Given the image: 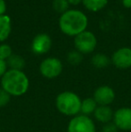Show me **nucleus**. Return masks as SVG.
<instances>
[{"instance_id":"nucleus-21","label":"nucleus","mask_w":131,"mask_h":132,"mask_svg":"<svg viewBox=\"0 0 131 132\" xmlns=\"http://www.w3.org/2000/svg\"><path fill=\"white\" fill-rule=\"evenodd\" d=\"M102 132H118V128L114 123H106V125L103 127Z\"/></svg>"},{"instance_id":"nucleus-17","label":"nucleus","mask_w":131,"mask_h":132,"mask_svg":"<svg viewBox=\"0 0 131 132\" xmlns=\"http://www.w3.org/2000/svg\"><path fill=\"white\" fill-rule=\"evenodd\" d=\"M53 7L58 13H65L68 8L67 0H54L53 1Z\"/></svg>"},{"instance_id":"nucleus-4","label":"nucleus","mask_w":131,"mask_h":132,"mask_svg":"<svg viewBox=\"0 0 131 132\" xmlns=\"http://www.w3.org/2000/svg\"><path fill=\"white\" fill-rule=\"evenodd\" d=\"M68 132H95V125L92 119L85 115H76L68 123Z\"/></svg>"},{"instance_id":"nucleus-18","label":"nucleus","mask_w":131,"mask_h":132,"mask_svg":"<svg viewBox=\"0 0 131 132\" xmlns=\"http://www.w3.org/2000/svg\"><path fill=\"white\" fill-rule=\"evenodd\" d=\"M83 57L78 51H71L67 55V60L71 65H78L82 61Z\"/></svg>"},{"instance_id":"nucleus-22","label":"nucleus","mask_w":131,"mask_h":132,"mask_svg":"<svg viewBox=\"0 0 131 132\" xmlns=\"http://www.w3.org/2000/svg\"><path fill=\"white\" fill-rule=\"evenodd\" d=\"M6 68H7L6 61L0 59V77H2L5 75V73L6 72Z\"/></svg>"},{"instance_id":"nucleus-2","label":"nucleus","mask_w":131,"mask_h":132,"mask_svg":"<svg viewBox=\"0 0 131 132\" xmlns=\"http://www.w3.org/2000/svg\"><path fill=\"white\" fill-rule=\"evenodd\" d=\"M87 17L84 14L78 10L66 11L61 15L59 26L64 33L73 36L78 35L84 31L87 27Z\"/></svg>"},{"instance_id":"nucleus-24","label":"nucleus","mask_w":131,"mask_h":132,"mask_svg":"<svg viewBox=\"0 0 131 132\" xmlns=\"http://www.w3.org/2000/svg\"><path fill=\"white\" fill-rule=\"evenodd\" d=\"M123 5L125 7L130 8L131 7V0H123Z\"/></svg>"},{"instance_id":"nucleus-20","label":"nucleus","mask_w":131,"mask_h":132,"mask_svg":"<svg viewBox=\"0 0 131 132\" xmlns=\"http://www.w3.org/2000/svg\"><path fill=\"white\" fill-rule=\"evenodd\" d=\"M11 95L5 91L3 88L0 89V107H4V106L7 105L8 103L10 102Z\"/></svg>"},{"instance_id":"nucleus-8","label":"nucleus","mask_w":131,"mask_h":132,"mask_svg":"<svg viewBox=\"0 0 131 132\" xmlns=\"http://www.w3.org/2000/svg\"><path fill=\"white\" fill-rule=\"evenodd\" d=\"M93 99L99 106H109L115 99V93L108 85L100 86L93 94Z\"/></svg>"},{"instance_id":"nucleus-11","label":"nucleus","mask_w":131,"mask_h":132,"mask_svg":"<svg viewBox=\"0 0 131 132\" xmlns=\"http://www.w3.org/2000/svg\"><path fill=\"white\" fill-rule=\"evenodd\" d=\"M113 111L109 106H97L94 111V117L101 123H109L113 119Z\"/></svg>"},{"instance_id":"nucleus-19","label":"nucleus","mask_w":131,"mask_h":132,"mask_svg":"<svg viewBox=\"0 0 131 132\" xmlns=\"http://www.w3.org/2000/svg\"><path fill=\"white\" fill-rule=\"evenodd\" d=\"M12 56V49L7 44H3L0 46V59H8Z\"/></svg>"},{"instance_id":"nucleus-10","label":"nucleus","mask_w":131,"mask_h":132,"mask_svg":"<svg viewBox=\"0 0 131 132\" xmlns=\"http://www.w3.org/2000/svg\"><path fill=\"white\" fill-rule=\"evenodd\" d=\"M51 47V39L47 34H39L32 40V49L36 54H44Z\"/></svg>"},{"instance_id":"nucleus-15","label":"nucleus","mask_w":131,"mask_h":132,"mask_svg":"<svg viewBox=\"0 0 131 132\" xmlns=\"http://www.w3.org/2000/svg\"><path fill=\"white\" fill-rule=\"evenodd\" d=\"M84 6L91 11H99L106 5L108 0H83Z\"/></svg>"},{"instance_id":"nucleus-1","label":"nucleus","mask_w":131,"mask_h":132,"mask_svg":"<svg viewBox=\"0 0 131 132\" xmlns=\"http://www.w3.org/2000/svg\"><path fill=\"white\" fill-rule=\"evenodd\" d=\"M2 88L10 95L20 96L24 94L29 88V79L21 70L10 69L1 79Z\"/></svg>"},{"instance_id":"nucleus-25","label":"nucleus","mask_w":131,"mask_h":132,"mask_svg":"<svg viewBox=\"0 0 131 132\" xmlns=\"http://www.w3.org/2000/svg\"><path fill=\"white\" fill-rule=\"evenodd\" d=\"M82 0H67L68 4H71V5H78Z\"/></svg>"},{"instance_id":"nucleus-13","label":"nucleus","mask_w":131,"mask_h":132,"mask_svg":"<svg viewBox=\"0 0 131 132\" xmlns=\"http://www.w3.org/2000/svg\"><path fill=\"white\" fill-rule=\"evenodd\" d=\"M96 108L97 103L93 98H86L81 103V112H83V115L85 116L94 113Z\"/></svg>"},{"instance_id":"nucleus-12","label":"nucleus","mask_w":131,"mask_h":132,"mask_svg":"<svg viewBox=\"0 0 131 132\" xmlns=\"http://www.w3.org/2000/svg\"><path fill=\"white\" fill-rule=\"evenodd\" d=\"M11 31V21L7 15H0V42L6 40Z\"/></svg>"},{"instance_id":"nucleus-9","label":"nucleus","mask_w":131,"mask_h":132,"mask_svg":"<svg viewBox=\"0 0 131 132\" xmlns=\"http://www.w3.org/2000/svg\"><path fill=\"white\" fill-rule=\"evenodd\" d=\"M112 62L119 68H128L131 67V49L122 48L112 56Z\"/></svg>"},{"instance_id":"nucleus-7","label":"nucleus","mask_w":131,"mask_h":132,"mask_svg":"<svg viewBox=\"0 0 131 132\" xmlns=\"http://www.w3.org/2000/svg\"><path fill=\"white\" fill-rule=\"evenodd\" d=\"M113 123L118 129L131 130V108L123 107L117 110L113 115Z\"/></svg>"},{"instance_id":"nucleus-14","label":"nucleus","mask_w":131,"mask_h":132,"mask_svg":"<svg viewBox=\"0 0 131 132\" xmlns=\"http://www.w3.org/2000/svg\"><path fill=\"white\" fill-rule=\"evenodd\" d=\"M6 64L11 68V69L14 70H21L24 68V59L19 55H12L7 59Z\"/></svg>"},{"instance_id":"nucleus-5","label":"nucleus","mask_w":131,"mask_h":132,"mask_svg":"<svg viewBox=\"0 0 131 132\" xmlns=\"http://www.w3.org/2000/svg\"><path fill=\"white\" fill-rule=\"evenodd\" d=\"M96 38L91 31H83L76 35L75 39V48L79 52L90 53L96 47Z\"/></svg>"},{"instance_id":"nucleus-23","label":"nucleus","mask_w":131,"mask_h":132,"mask_svg":"<svg viewBox=\"0 0 131 132\" xmlns=\"http://www.w3.org/2000/svg\"><path fill=\"white\" fill-rule=\"evenodd\" d=\"M5 9H6V6H5V3L4 0H0V15H3L5 12Z\"/></svg>"},{"instance_id":"nucleus-16","label":"nucleus","mask_w":131,"mask_h":132,"mask_svg":"<svg viewBox=\"0 0 131 132\" xmlns=\"http://www.w3.org/2000/svg\"><path fill=\"white\" fill-rule=\"evenodd\" d=\"M109 62H110L109 59L103 54H96L92 59V63H93V66L99 68H105L106 66H108Z\"/></svg>"},{"instance_id":"nucleus-6","label":"nucleus","mask_w":131,"mask_h":132,"mask_svg":"<svg viewBox=\"0 0 131 132\" xmlns=\"http://www.w3.org/2000/svg\"><path fill=\"white\" fill-rule=\"evenodd\" d=\"M62 63L59 59L49 57L44 59L40 66V71L43 77L47 78H55L62 72Z\"/></svg>"},{"instance_id":"nucleus-3","label":"nucleus","mask_w":131,"mask_h":132,"mask_svg":"<svg viewBox=\"0 0 131 132\" xmlns=\"http://www.w3.org/2000/svg\"><path fill=\"white\" fill-rule=\"evenodd\" d=\"M80 97L73 92H63L56 98V107L58 111L66 116H76L81 111Z\"/></svg>"}]
</instances>
